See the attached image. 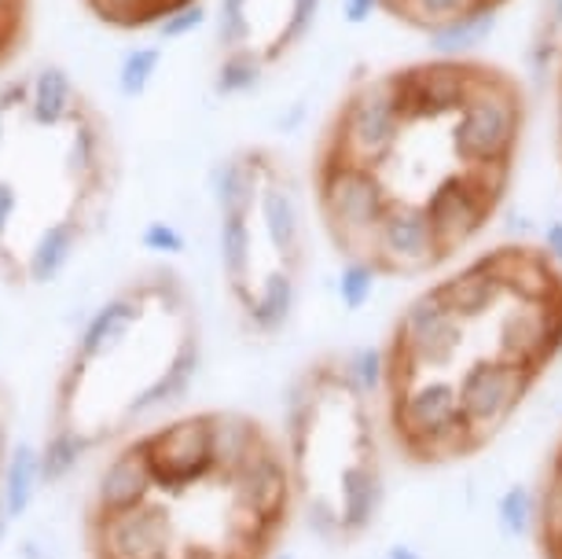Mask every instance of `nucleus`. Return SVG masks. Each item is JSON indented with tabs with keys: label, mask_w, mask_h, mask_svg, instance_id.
<instances>
[{
	"label": "nucleus",
	"mask_w": 562,
	"mask_h": 559,
	"mask_svg": "<svg viewBox=\"0 0 562 559\" xmlns=\"http://www.w3.org/2000/svg\"><path fill=\"white\" fill-rule=\"evenodd\" d=\"M562 361V250L507 239L430 277L390 321L375 387L390 452L419 471L479 460Z\"/></svg>",
	"instance_id": "nucleus-2"
},
{
	"label": "nucleus",
	"mask_w": 562,
	"mask_h": 559,
	"mask_svg": "<svg viewBox=\"0 0 562 559\" xmlns=\"http://www.w3.org/2000/svg\"><path fill=\"white\" fill-rule=\"evenodd\" d=\"M203 365V313L184 272H130L70 343L52 383L41 474L63 479L74 463L151 427L192 390Z\"/></svg>",
	"instance_id": "nucleus-5"
},
{
	"label": "nucleus",
	"mask_w": 562,
	"mask_h": 559,
	"mask_svg": "<svg viewBox=\"0 0 562 559\" xmlns=\"http://www.w3.org/2000/svg\"><path fill=\"white\" fill-rule=\"evenodd\" d=\"M122 152L111 114L59 63L0 78V283H56L111 221Z\"/></svg>",
	"instance_id": "nucleus-4"
},
{
	"label": "nucleus",
	"mask_w": 562,
	"mask_h": 559,
	"mask_svg": "<svg viewBox=\"0 0 562 559\" xmlns=\"http://www.w3.org/2000/svg\"><path fill=\"white\" fill-rule=\"evenodd\" d=\"M85 15L114 34H151L199 15L203 0H78Z\"/></svg>",
	"instance_id": "nucleus-10"
},
{
	"label": "nucleus",
	"mask_w": 562,
	"mask_h": 559,
	"mask_svg": "<svg viewBox=\"0 0 562 559\" xmlns=\"http://www.w3.org/2000/svg\"><path fill=\"white\" fill-rule=\"evenodd\" d=\"M529 130V89L482 56H430L357 78L305 166L313 217L360 280H427L501 217Z\"/></svg>",
	"instance_id": "nucleus-1"
},
{
	"label": "nucleus",
	"mask_w": 562,
	"mask_h": 559,
	"mask_svg": "<svg viewBox=\"0 0 562 559\" xmlns=\"http://www.w3.org/2000/svg\"><path fill=\"white\" fill-rule=\"evenodd\" d=\"M324 0H217L214 92L243 97L288 67L316 30Z\"/></svg>",
	"instance_id": "nucleus-8"
},
{
	"label": "nucleus",
	"mask_w": 562,
	"mask_h": 559,
	"mask_svg": "<svg viewBox=\"0 0 562 559\" xmlns=\"http://www.w3.org/2000/svg\"><path fill=\"white\" fill-rule=\"evenodd\" d=\"M364 4L408 34L449 48L452 41L482 34L515 0H364Z\"/></svg>",
	"instance_id": "nucleus-9"
},
{
	"label": "nucleus",
	"mask_w": 562,
	"mask_h": 559,
	"mask_svg": "<svg viewBox=\"0 0 562 559\" xmlns=\"http://www.w3.org/2000/svg\"><path fill=\"white\" fill-rule=\"evenodd\" d=\"M551 100H555V158H559V170H562V41L551 56Z\"/></svg>",
	"instance_id": "nucleus-14"
},
{
	"label": "nucleus",
	"mask_w": 562,
	"mask_h": 559,
	"mask_svg": "<svg viewBox=\"0 0 562 559\" xmlns=\"http://www.w3.org/2000/svg\"><path fill=\"white\" fill-rule=\"evenodd\" d=\"M221 283L239 328L276 339L291 328L310 277V185L269 144H243L214 170Z\"/></svg>",
	"instance_id": "nucleus-7"
},
{
	"label": "nucleus",
	"mask_w": 562,
	"mask_h": 559,
	"mask_svg": "<svg viewBox=\"0 0 562 559\" xmlns=\"http://www.w3.org/2000/svg\"><path fill=\"white\" fill-rule=\"evenodd\" d=\"M15 471H19V460H15V398L8 383L0 379V526L8 519V508H12L15 493H12V482H15Z\"/></svg>",
	"instance_id": "nucleus-13"
},
{
	"label": "nucleus",
	"mask_w": 562,
	"mask_h": 559,
	"mask_svg": "<svg viewBox=\"0 0 562 559\" xmlns=\"http://www.w3.org/2000/svg\"><path fill=\"white\" fill-rule=\"evenodd\" d=\"M529 530H533L537 559H562V431L540 463Z\"/></svg>",
	"instance_id": "nucleus-11"
},
{
	"label": "nucleus",
	"mask_w": 562,
	"mask_h": 559,
	"mask_svg": "<svg viewBox=\"0 0 562 559\" xmlns=\"http://www.w3.org/2000/svg\"><path fill=\"white\" fill-rule=\"evenodd\" d=\"M283 452L299 515L331 548H349L383 515L386 424L375 354L327 350L302 365L283 405Z\"/></svg>",
	"instance_id": "nucleus-6"
},
{
	"label": "nucleus",
	"mask_w": 562,
	"mask_h": 559,
	"mask_svg": "<svg viewBox=\"0 0 562 559\" xmlns=\"http://www.w3.org/2000/svg\"><path fill=\"white\" fill-rule=\"evenodd\" d=\"M34 0H0V74H8L30 45Z\"/></svg>",
	"instance_id": "nucleus-12"
},
{
	"label": "nucleus",
	"mask_w": 562,
	"mask_h": 559,
	"mask_svg": "<svg viewBox=\"0 0 562 559\" xmlns=\"http://www.w3.org/2000/svg\"><path fill=\"white\" fill-rule=\"evenodd\" d=\"M299 501L280 431L195 409L125 438L81 515L85 559H276Z\"/></svg>",
	"instance_id": "nucleus-3"
}]
</instances>
